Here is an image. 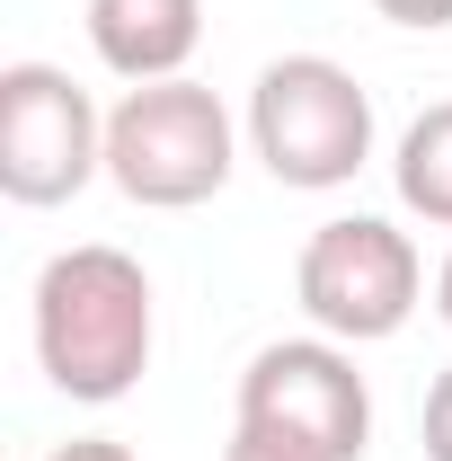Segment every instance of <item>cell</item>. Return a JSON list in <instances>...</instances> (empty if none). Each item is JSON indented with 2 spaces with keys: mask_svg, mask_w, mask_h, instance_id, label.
<instances>
[{
  "mask_svg": "<svg viewBox=\"0 0 452 461\" xmlns=\"http://www.w3.org/2000/svg\"><path fill=\"white\" fill-rule=\"evenodd\" d=\"M36 364L80 408L124 400L151 373V276L107 240L45 258V276H36Z\"/></svg>",
  "mask_w": 452,
  "mask_h": 461,
  "instance_id": "6da1fadb",
  "label": "cell"
},
{
  "mask_svg": "<svg viewBox=\"0 0 452 461\" xmlns=\"http://www.w3.org/2000/svg\"><path fill=\"white\" fill-rule=\"evenodd\" d=\"M249 151L276 186L329 195L373 160V89L329 54H284L249 89Z\"/></svg>",
  "mask_w": 452,
  "mask_h": 461,
  "instance_id": "7a4b0ae2",
  "label": "cell"
},
{
  "mask_svg": "<svg viewBox=\"0 0 452 461\" xmlns=\"http://www.w3.org/2000/svg\"><path fill=\"white\" fill-rule=\"evenodd\" d=\"M107 177L142 213H186L231 186V115L195 80H142L107 115Z\"/></svg>",
  "mask_w": 452,
  "mask_h": 461,
  "instance_id": "3957f363",
  "label": "cell"
},
{
  "mask_svg": "<svg viewBox=\"0 0 452 461\" xmlns=\"http://www.w3.org/2000/svg\"><path fill=\"white\" fill-rule=\"evenodd\" d=\"M293 293L311 311V329L338 346H382L408 329L417 293H426V267L408 249V230H391L382 213H338L302 240V267H293Z\"/></svg>",
  "mask_w": 452,
  "mask_h": 461,
  "instance_id": "277c9868",
  "label": "cell"
},
{
  "mask_svg": "<svg viewBox=\"0 0 452 461\" xmlns=\"http://www.w3.org/2000/svg\"><path fill=\"white\" fill-rule=\"evenodd\" d=\"M107 169V115L54 62L0 71V195L9 204H71Z\"/></svg>",
  "mask_w": 452,
  "mask_h": 461,
  "instance_id": "5b68a950",
  "label": "cell"
},
{
  "mask_svg": "<svg viewBox=\"0 0 452 461\" xmlns=\"http://www.w3.org/2000/svg\"><path fill=\"white\" fill-rule=\"evenodd\" d=\"M240 417L276 426V435H302L329 461H364V444H373V391H364V373H355V355L338 338L258 346L249 373H240Z\"/></svg>",
  "mask_w": 452,
  "mask_h": 461,
  "instance_id": "8992f818",
  "label": "cell"
},
{
  "mask_svg": "<svg viewBox=\"0 0 452 461\" xmlns=\"http://www.w3.org/2000/svg\"><path fill=\"white\" fill-rule=\"evenodd\" d=\"M89 45L115 80H186L204 45V0H89Z\"/></svg>",
  "mask_w": 452,
  "mask_h": 461,
  "instance_id": "52a82bcc",
  "label": "cell"
},
{
  "mask_svg": "<svg viewBox=\"0 0 452 461\" xmlns=\"http://www.w3.org/2000/svg\"><path fill=\"white\" fill-rule=\"evenodd\" d=\"M391 177H399V204H408L417 222L452 230V98H435V107L399 133Z\"/></svg>",
  "mask_w": 452,
  "mask_h": 461,
  "instance_id": "ba28073f",
  "label": "cell"
},
{
  "mask_svg": "<svg viewBox=\"0 0 452 461\" xmlns=\"http://www.w3.org/2000/svg\"><path fill=\"white\" fill-rule=\"evenodd\" d=\"M222 461H329V453L302 444V435H276V426H249V417H240V435H231Z\"/></svg>",
  "mask_w": 452,
  "mask_h": 461,
  "instance_id": "9c48e42d",
  "label": "cell"
},
{
  "mask_svg": "<svg viewBox=\"0 0 452 461\" xmlns=\"http://www.w3.org/2000/svg\"><path fill=\"white\" fill-rule=\"evenodd\" d=\"M426 461H452V373H435L426 391Z\"/></svg>",
  "mask_w": 452,
  "mask_h": 461,
  "instance_id": "30bf717a",
  "label": "cell"
},
{
  "mask_svg": "<svg viewBox=\"0 0 452 461\" xmlns=\"http://www.w3.org/2000/svg\"><path fill=\"white\" fill-rule=\"evenodd\" d=\"M373 9H382L391 27H426V36H435V27H452V0H373Z\"/></svg>",
  "mask_w": 452,
  "mask_h": 461,
  "instance_id": "8fae6325",
  "label": "cell"
},
{
  "mask_svg": "<svg viewBox=\"0 0 452 461\" xmlns=\"http://www.w3.org/2000/svg\"><path fill=\"white\" fill-rule=\"evenodd\" d=\"M54 461H133V453H124L115 435H71V444H62Z\"/></svg>",
  "mask_w": 452,
  "mask_h": 461,
  "instance_id": "7c38bea8",
  "label": "cell"
},
{
  "mask_svg": "<svg viewBox=\"0 0 452 461\" xmlns=\"http://www.w3.org/2000/svg\"><path fill=\"white\" fill-rule=\"evenodd\" d=\"M435 311H444V329H452V258H444V276H435Z\"/></svg>",
  "mask_w": 452,
  "mask_h": 461,
  "instance_id": "4fadbf2b",
  "label": "cell"
}]
</instances>
